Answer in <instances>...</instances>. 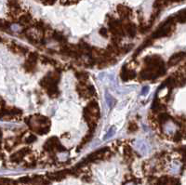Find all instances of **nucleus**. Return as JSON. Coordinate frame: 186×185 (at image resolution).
Wrapping results in <instances>:
<instances>
[{
    "label": "nucleus",
    "mask_w": 186,
    "mask_h": 185,
    "mask_svg": "<svg viewBox=\"0 0 186 185\" xmlns=\"http://www.w3.org/2000/svg\"><path fill=\"white\" fill-rule=\"evenodd\" d=\"M84 117L89 125L90 130H93L96 127L97 121L100 117V109L96 102H91L88 103L84 111Z\"/></svg>",
    "instance_id": "f257e3e1"
},
{
    "label": "nucleus",
    "mask_w": 186,
    "mask_h": 185,
    "mask_svg": "<svg viewBox=\"0 0 186 185\" xmlns=\"http://www.w3.org/2000/svg\"><path fill=\"white\" fill-rule=\"evenodd\" d=\"M173 23H174V19L173 18L168 19L167 21H166L162 25L152 34V37L153 38H160V37H164V36H168V34H170V33H171L172 30H173Z\"/></svg>",
    "instance_id": "f03ea898"
},
{
    "label": "nucleus",
    "mask_w": 186,
    "mask_h": 185,
    "mask_svg": "<svg viewBox=\"0 0 186 185\" xmlns=\"http://www.w3.org/2000/svg\"><path fill=\"white\" fill-rule=\"evenodd\" d=\"M37 57H38L37 54L34 52H32L29 54L26 63H25V66H26L28 71H33L34 69V65H36V61H37Z\"/></svg>",
    "instance_id": "7ed1b4c3"
},
{
    "label": "nucleus",
    "mask_w": 186,
    "mask_h": 185,
    "mask_svg": "<svg viewBox=\"0 0 186 185\" xmlns=\"http://www.w3.org/2000/svg\"><path fill=\"white\" fill-rule=\"evenodd\" d=\"M157 185H180V183L177 179L170 177H162L157 181Z\"/></svg>",
    "instance_id": "20e7f679"
},
{
    "label": "nucleus",
    "mask_w": 186,
    "mask_h": 185,
    "mask_svg": "<svg viewBox=\"0 0 186 185\" xmlns=\"http://www.w3.org/2000/svg\"><path fill=\"white\" fill-rule=\"evenodd\" d=\"M107 151H108L107 148L100 149V150H99V151L90 154V156H88V158H87V160L93 162V161H96V160H99V159H102V157L105 156V153H106Z\"/></svg>",
    "instance_id": "39448f33"
},
{
    "label": "nucleus",
    "mask_w": 186,
    "mask_h": 185,
    "mask_svg": "<svg viewBox=\"0 0 186 185\" xmlns=\"http://www.w3.org/2000/svg\"><path fill=\"white\" fill-rule=\"evenodd\" d=\"M136 76V73L132 70H129L127 66H124L122 69V72H121V78L124 81H127V80L129 79H132Z\"/></svg>",
    "instance_id": "423d86ee"
},
{
    "label": "nucleus",
    "mask_w": 186,
    "mask_h": 185,
    "mask_svg": "<svg viewBox=\"0 0 186 185\" xmlns=\"http://www.w3.org/2000/svg\"><path fill=\"white\" fill-rule=\"evenodd\" d=\"M185 57H186V52H178V53L174 54L173 56L169 59L168 65H170V66L175 65V64H177L178 62H180Z\"/></svg>",
    "instance_id": "0eeeda50"
},
{
    "label": "nucleus",
    "mask_w": 186,
    "mask_h": 185,
    "mask_svg": "<svg viewBox=\"0 0 186 185\" xmlns=\"http://www.w3.org/2000/svg\"><path fill=\"white\" fill-rule=\"evenodd\" d=\"M123 30H124V34H127L130 37H133L137 32L136 26H135L133 23H126L125 26H123Z\"/></svg>",
    "instance_id": "6e6552de"
},
{
    "label": "nucleus",
    "mask_w": 186,
    "mask_h": 185,
    "mask_svg": "<svg viewBox=\"0 0 186 185\" xmlns=\"http://www.w3.org/2000/svg\"><path fill=\"white\" fill-rule=\"evenodd\" d=\"M117 11L122 19H128L131 15V9L126 6H118Z\"/></svg>",
    "instance_id": "1a4fd4ad"
},
{
    "label": "nucleus",
    "mask_w": 186,
    "mask_h": 185,
    "mask_svg": "<svg viewBox=\"0 0 186 185\" xmlns=\"http://www.w3.org/2000/svg\"><path fill=\"white\" fill-rule=\"evenodd\" d=\"M67 173L65 171H60V172H55V173H51L48 174V177L52 179V181H62L65 177H66Z\"/></svg>",
    "instance_id": "9d476101"
},
{
    "label": "nucleus",
    "mask_w": 186,
    "mask_h": 185,
    "mask_svg": "<svg viewBox=\"0 0 186 185\" xmlns=\"http://www.w3.org/2000/svg\"><path fill=\"white\" fill-rule=\"evenodd\" d=\"M28 152H29L28 149H22V150H21V151L17 152L16 153H14L11 157V159L13 160V161H17V162L21 161V160L28 153Z\"/></svg>",
    "instance_id": "9b49d317"
},
{
    "label": "nucleus",
    "mask_w": 186,
    "mask_h": 185,
    "mask_svg": "<svg viewBox=\"0 0 186 185\" xmlns=\"http://www.w3.org/2000/svg\"><path fill=\"white\" fill-rule=\"evenodd\" d=\"M31 16L28 14H24V15H22L21 18H20V23L22 24H28L31 22Z\"/></svg>",
    "instance_id": "f8f14e48"
},
{
    "label": "nucleus",
    "mask_w": 186,
    "mask_h": 185,
    "mask_svg": "<svg viewBox=\"0 0 186 185\" xmlns=\"http://www.w3.org/2000/svg\"><path fill=\"white\" fill-rule=\"evenodd\" d=\"M9 27H11V24L8 22L0 20V30L1 31H7L8 29H9Z\"/></svg>",
    "instance_id": "ddd939ff"
},
{
    "label": "nucleus",
    "mask_w": 186,
    "mask_h": 185,
    "mask_svg": "<svg viewBox=\"0 0 186 185\" xmlns=\"http://www.w3.org/2000/svg\"><path fill=\"white\" fill-rule=\"evenodd\" d=\"M77 78L80 80V82H81L82 84L86 82V80L88 78V76L86 73H77Z\"/></svg>",
    "instance_id": "4468645a"
},
{
    "label": "nucleus",
    "mask_w": 186,
    "mask_h": 185,
    "mask_svg": "<svg viewBox=\"0 0 186 185\" xmlns=\"http://www.w3.org/2000/svg\"><path fill=\"white\" fill-rule=\"evenodd\" d=\"M168 118H169L168 114H166V113H162V114L158 116V120H159L160 123H165V122H167L168 120Z\"/></svg>",
    "instance_id": "2eb2a0df"
},
{
    "label": "nucleus",
    "mask_w": 186,
    "mask_h": 185,
    "mask_svg": "<svg viewBox=\"0 0 186 185\" xmlns=\"http://www.w3.org/2000/svg\"><path fill=\"white\" fill-rule=\"evenodd\" d=\"M124 153H125L126 157H128H128H131L133 152H132V150L130 149L129 147H126V148H125V150H124Z\"/></svg>",
    "instance_id": "dca6fc26"
},
{
    "label": "nucleus",
    "mask_w": 186,
    "mask_h": 185,
    "mask_svg": "<svg viewBox=\"0 0 186 185\" xmlns=\"http://www.w3.org/2000/svg\"><path fill=\"white\" fill-rule=\"evenodd\" d=\"M53 37H54L55 39H56V40H58V41H62V40L64 39V37H63L62 34H59V33H55V34H53Z\"/></svg>",
    "instance_id": "f3484780"
},
{
    "label": "nucleus",
    "mask_w": 186,
    "mask_h": 185,
    "mask_svg": "<svg viewBox=\"0 0 186 185\" xmlns=\"http://www.w3.org/2000/svg\"><path fill=\"white\" fill-rule=\"evenodd\" d=\"M128 129H129V131H136L137 129H138V127H137L136 124L132 123V124L129 125V128Z\"/></svg>",
    "instance_id": "a211bd4d"
},
{
    "label": "nucleus",
    "mask_w": 186,
    "mask_h": 185,
    "mask_svg": "<svg viewBox=\"0 0 186 185\" xmlns=\"http://www.w3.org/2000/svg\"><path fill=\"white\" fill-rule=\"evenodd\" d=\"M180 139H182V133H180V132H177V134H176L175 137H174L175 142H179Z\"/></svg>",
    "instance_id": "6ab92c4d"
},
{
    "label": "nucleus",
    "mask_w": 186,
    "mask_h": 185,
    "mask_svg": "<svg viewBox=\"0 0 186 185\" xmlns=\"http://www.w3.org/2000/svg\"><path fill=\"white\" fill-rule=\"evenodd\" d=\"M100 34H102V36L104 37H106L107 36V30L105 29V28H102V29H100Z\"/></svg>",
    "instance_id": "aec40b11"
},
{
    "label": "nucleus",
    "mask_w": 186,
    "mask_h": 185,
    "mask_svg": "<svg viewBox=\"0 0 186 185\" xmlns=\"http://www.w3.org/2000/svg\"><path fill=\"white\" fill-rule=\"evenodd\" d=\"M36 138L34 136V135H31V136H30V138L29 139H27V142H33L34 141H36Z\"/></svg>",
    "instance_id": "412c9836"
},
{
    "label": "nucleus",
    "mask_w": 186,
    "mask_h": 185,
    "mask_svg": "<svg viewBox=\"0 0 186 185\" xmlns=\"http://www.w3.org/2000/svg\"><path fill=\"white\" fill-rule=\"evenodd\" d=\"M184 68H185V72H186V63H185V65H184Z\"/></svg>",
    "instance_id": "4be33fe9"
}]
</instances>
